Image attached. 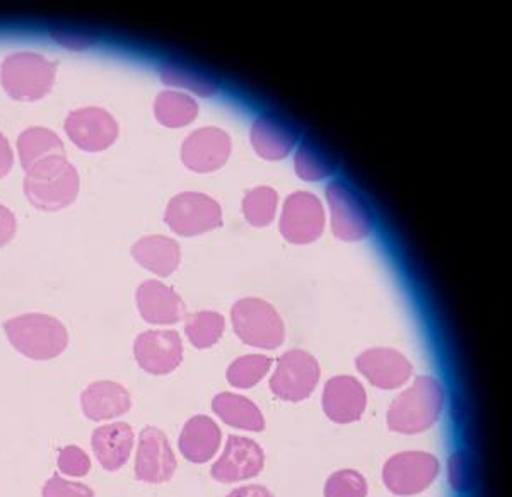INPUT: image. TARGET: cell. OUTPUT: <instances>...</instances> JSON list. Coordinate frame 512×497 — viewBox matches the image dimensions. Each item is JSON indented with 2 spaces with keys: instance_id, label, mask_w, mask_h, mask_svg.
Instances as JSON below:
<instances>
[{
  "instance_id": "obj_37",
  "label": "cell",
  "mask_w": 512,
  "mask_h": 497,
  "mask_svg": "<svg viewBox=\"0 0 512 497\" xmlns=\"http://www.w3.org/2000/svg\"><path fill=\"white\" fill-rule=\"evenodd\" d=\"M12 163H14V156H12L11 146L6 137L0 134V178H4L12 170Z\"/></svg>"
},
{
  "instance_id": "obj_23",
  "label": "cell",
  "mask_w": 512,
  "mask_h": 497,
  "mask_svg": "<svg viewBox=\"0 0 512 497\" xmlns=\"http://www.w3.org/2000/svg\"><path fill=\"white\" fill-rule=\"evenodd\" d=\"M296 142V132L286 122L272 115L256 118L251 127V144L262 158L272 161L286 158Z\"/></svg>"
},
{
  "instance_id": "obj_16",
  "label": "cell",
  "mask_w": 512,
  "mask_h": 497,
  "mask_svg": "<svg viewBox=\"0 0 512 497\" xmlns=\"http://www.w3.org/2000/svg\"><path fill=\"white\" fill-rule=\"evenodd\" d=\"M355 364L371 385L383 390H395L405 385L414 371L407 357L383 347L362 352Z\"/></svg>"
},
{
  "instance_id": "obj_31",
  "label": "cell",
  "mask_w": 512,
  "mask_h": 497,
  "mask_svg": "<svg viewBox=\"0 0 512 497\" xmlns=\"http://www.w3.org/2000/svg\"><path fill=\"white\" fill-rule=\"evenodd\" d=\"M161 79L166 84H173V86H181V88L195 91L200 96H210L219 89V82L216 79H212V77L202 74V72L190 71L188 67L169 65L161 72Z\"/></svg>"
},
{
  "instance_id": "obj_26",
  "label": "cell",
  "mask_w": 512,
  "mask_h": 497,
  "mask_svg": "<svg viewBox=\"0 0 512 497\" xmlns=\"http://www.w3.org/2000/svg\"><path fill=\"white\" fill-rule=\"evenodd\" d=\"M154 115L158 122L169 129H180L197 118L198 105L180 91H163L158 94L154 103Z\"/></svg>"
},
{
  "instance_id": "obj_12",
  "label": "cell",
  "mask_w": 512,
  "mask_h": 497,
  "mask_svg": "<svg viewBox=\"0 0 512 497\" xmlns=\"http://www.w3.org/2000/svg\"><path fill=\"white\" fill-rule=\"evenodd\" d=\"M175 453L171 450L166 434L158 427L147 426L139 438V450L135 458V477L146 484H163L175 475Z\"/></svg>"
},
{
  "instance_id": "obj_28",
  "label": "cell",
  "mask_w": 512,
  "mask_h": 497,
  "mask_svg": "<svg viewBox=\"0 0 512 497\" xmlns=\"http://www.w3.org/2000/svg\"><path fill=\"white\" fill-rule=\"evenodd\" d=\"M272 368V359L262 354H248L241 356L227 368V381L234 388L241 390H250L256 383L268 375V371Z\"/></svg>"
},
{
  "instance_id": "obj_20",
  "label": "cell",
  "mask_w": 512,
  "mask_h": 497,
  "mask_svg": "<svg viewBox=\"0 0 512 497\" xmlns=\"http://www.w3.org/2000/svg\"><path fill=\"white\" fill-rule=\"evenodd\" d=\"M134 443V429L127 422H111L98 427L91 436L94 455L108 472H117L128 462Z\"/></svg>"
},
{
  "instance_id": "obj_33",
  "label": "cell",
  "mask_w": 512,
  "mask_h": 497,
  "mask_svg": "<svg viewBox=\"0 0 512 497\" xmlns=\"http://www.w3.org/2000/svg\"><path fill=\"white\" fill-rule=\"evenodd\" d=\"M57 465H59L60 472L69 477H86L91 470V458L79 446H64L60 450Z\"/></svg>"
},
{
  "instance_id": "obj_4",
  "label": "cell",
  "mask_w": 512,
  "mask_h": 497,
  "mask_svg": "<svg viewBox=\"0 0 512 497\" xmlns=\"http://www.w3.org/2000/svg\"><path fill=\"white\" fill-rule=\"evenodd\" d=\"M231 318L234 332L251 347L274 351L284 344V322L274 306L268 305L263 299H241L233 306Z\"/></svg>"
},
{
  "instance_id": "obj_19",
  "label": "cell",
  "mask_w": 512,
  "mask_h": 497,
  "mask_svg": "<svg viewBox=\"0 0 512 497\" xmlns=\"http://www.w3.org/2000/svg\"><path fill=\"white\" fill-rule=\"evenodd\" d=\"M140 316L152 325H173L185 316V303L171 287L163 282L147 281L140 284L135 294Z\"/></svg>"
},
{
  "instance_id": "obj_1",
  "label": "cell",
  "mask_w": 512,
  "mask_h": 497,
  "mask_svg": "<svg viewBox=\"0 0 512 497\" xmlns=\"http://www.w3.org/2000/svg\"><path fill=\"white\" fill-rule=\"evenodd\" d=\"M444 390L431 376H420L396 398L388 410V427L393 433L419 434L431 429L441 416Z\"/></svg>"
},
{
  "instance_id": "obj_10",
  "label": "cell",
  "mask_w": 512,
  "mask_h": 497,
  "mask_svg": "<svg viewBox=\"0 0 512 497\" xmlns=\"http://www.w3.org/2000/svg\"><path fill=\"white\" fill-rule=\"evenodd\" d=\"M65 134L82 151L99 153L117 141L118 123L103 108L89 106L69 113L64 123Z\"/></svg>"
},
{
  "instance_id": "obj_22",
  "label": "cell",
  "mask_w": 512,
  "mask_h": 497,
  "mask_svg": "<svg viewBox=\"0 0 512 497\" xmlns=\"http://www.w3.org/2000/svg\"><path fill=\"white\" fill-rule=\"evenodd\" d=\"M222 433L216 422L207 416H195L181 431L178 446L188 462L205 463L216 457Z\"/></svg>"
},
{
  "instance_id": "obj_30",
  "label": "cell",
  "mask_w": 512,
  "mask_h": 497,
  "mask_svg": "<svg viewBox=\"0 0 512 497\" xmlns=\"http://www.w3.org/2000/svg\"><path fill=\"white\" fill-rule=\"evenodd\" d=\"M277 192L274 188L258 187L243 199V214L251 226L263 228L274 221L277 211Z\"/></svg>"
},
{
  "instance_id": "obj_15",
  "label": "cell",
  "mask_w": 512,
  "mask_h": 497,
  "mask_svg": "<svg viewBox=\"0 0 512 497\" xmlns=\"http://www.w3.org/2000/svg\"><path fill=\"white\" fill-rule=\"evenodd\" d=\"M231 154V139L217 127L198 129L188 135L181 147V159L187 168L197 173H210L226 164Z\"/></svg>"
},
{
  "instance_id": "obj_18",
  "label": "cell",
  "mask_w": 512,
  "mask_h": 497,
  "mask_svg": "<svg viewBox=\"0 0 512 497\" xmlns=\"http://www.w3.org/2000/svg\"><path fill=\"white\" fill-rule=\"evenodd\" d=\"M18 153L26 175L67 161L59 135L43 127H31L19 135Z\"/></svg>"
},
{
  "instance_id": "obj_6",
  "label": "cell",
  "mask_w": 512,
  "mask_h": 497,
  "mask_svg": "<svg viewBox=\"0 0 512 497\" xmlns=\"http://www.w3.org/2000/svg\"><path fill=\"white\" fill-rule=\"evenodd\" d=\"M439 475V462L431 453L403 451L384 463L383 480L396 496H415L431 487Z\"/></svg>"
},
{
  "instance_id": "obj_34",
  "label": "cell",
  "mask_w": 512,
  "mask_h": 497,
  "mask_svg": "<svg viewBox=\"0 0 512 497\" xmlns=\"http://www.w3.org/2000/svg\"><path fill=\"white\" fill-rule=\"evenodd\" d=\"M43 497H96L91 487L79 484V482H69V480L62 479L59 474L52 475L50 479L45 482Z\"/></svg>"
},
{
  "instance_id": "obj_36",
  "label": "cell",
  "mask_w": 512,
  "mask_h": 497,
  "mask_svg": "<svg viewBox=\"0 0 512 497\" xmlns=\"http://www.w3.org/2000/svg\"><path fill=\"white\" fill-rule=\"evenodd\" d=\"M16 229H18L16 217L6 205L0 204V246L7 245L14 238Z\"/></svg>"
},
{
  "instance_id": "obj_7",
  "label": "cell",
  "mask_w": 512,
  "mask_h": 497,
  "mask_svg": "<svg viewBox=\"0 0 512 497\" xmlns=\"http://www.w3.org/2000/svg\"><path fill=\"white\" fill-rule=\"evenodd\" d=\"M164 221L176 234L197 236L221 226V205L205 193H180L169 202Z\"/></svg>"
},
{
  "instance_id": "obj_17",
  "label": "cell",
  "mask_w": 512,
  "mask_h": 497,
  "mask_svg": "<svg viewBox=\"0 0 512 497\" xmlns=\"http://www.w3.org/2000/svg\"><path fill=\"white\" fill-rule=\"evenodd\" d=\"M366 404V390L361 381L352 376H335L323 390V410L326 417L337 424L359 421Z\"/></svg>"
},
{
  "instance_id": "obj_21",
  "label": "cell",
  "mask_w": 512,
  "mask_h": 497,
  "mask_svg": "<svg viewBox=\"0 0 512 497\" xmlns=\"http://www.w3.org/2000/svg\"><path fill=\"white\" fill-rule=\"evenodd\" d=\"M81 407L89 421H110L127 414L132 400L127 388L115 381H96L82 392Z\"/></svg>"
},
{
  "instance_id": "obj_29",
  "label": "cell",
  "mask_w": 512,
  "mask_h": 497,
  "mask_svg": "<svg viewBox=\"0 0 512 497\" xmlns=\"http://www.w3.org/2000/svg\"><path fill=\"white\" fill-rule=\"evenodd\" d=\"M294 164L297 176L306 182H318L333 173L332 159L328 158V154L323 153L320 147L309 141L303 142L297 149Z\"/></svg>"
},
{
  "instance_id": "obj_38",
  "label": "cell",
  "mask_w": 512,
  "mask_h": 497,
  "mask_svg": "<svg viewBox=\"0 0 512 497\" xmlns=\"http://www.w3.org/2000/svg\"><path fill=\"white\" fill-rule=\"evenodd\" d=\"M227 497H274L272 492L268 491L267 487L263 486H245L234 489L229 492Z\"/></svg>"
},
{
  "instance_id": "obj_27",
  "label": "cell",
  "mask_w": 512,
  "mask_h": 497,
  "mask_svg": "<svg viewBox=\"0 0 512 497\" xmlns=\"http://www.w3.org/2000/svg\"><path fill=\"white\" fill-rule=\"evenodd\" d=\"M224 318L216 311H198L188 316L185 334L197 349H209L224 334Z\"/></svg>"
},
{
  "instance_id": "obj_3",
  "label": "cell",
  "mask_w": 512,
  "mask_h": 497,
  "mask_svg": "<svg viewBox=\"0 0 512 497\" xmlns=\"http://www.w3.org/2000/svg\"><path fill=\"white\" fill-rule=\"evenodd\" d=\"M57 62L38 53L19 52L9 55L0 67V82L12 100L31 103L47 96L57 77Z\"/></svg>"
},
{
  "instance_id": "obj_2",
  "label": "cell",
  "mask_w": 512,
  "mask_h": 497,
  "mask_svg": "<svg viewBox=\"0 0 512 497\" xmlns=\"http://www.w3.org/2000/svg\"><path fill=\"white\" fill-rule=\"evenodd\" d=\"M4 332L12 347L33 361L59 357L69 345L64 323L43 313L16 316L4 323Z\"/></svg>"
},
{
  "instance_id": "obj_32",
  "label": "cell",
  "mask_w": 512,
  "mask_h": 497,
  "mask_svg": "<svg viewBox=\"0 0 512 497\" xmlns=\"http://www.w3.org/2000/svg\"><path fill=\"white\" fill-rule=\"evenodd\" d=\"M367 482L359 472L345 468L330 475L325 484V497H366Z\"/></svg>"
},
{
  "instance_id": "obj_8",
  "label": "cell",
  "mask_w": 512,
  "mask_h": 497,
  "mask_svg": "<svg viewBox=\"0 0 512 497\" xmlns=\"http://www.w3.org/2000/svg\"><path fill=\"white\" fill-rule=\"evenodd\" d=\"M320 381V364L306 351L282 354L270 380L275 397L286 402H301L315 392Z\"/></svg>"
},
{
  "instance_id": "obj_13",
  "label": "cell",
  "mask_w": 512,
  "mask_h": 497,
  "mask_svg": "<svg viewBox=\"0 0 512 497\" xmlns=\"http://www.w3.org/2000/svg\"><path fill=\"white\" fill-rule=\"evenodd\" d=\"M134 356L149 375H169L183 361V342L175 330H151L135 339Z\"/></svg>"
},
{
  "instance_id": "obj_11",
  "label": "cell",
  "mask_w": 512,
  "mask_h": 497,
  "mask_svg": "<svg viewBox=\"0 0 512 497\" xmlns=\"http://www.w3.org/2000/svg\"><path fill=\"white\" fill-rule=\"evenodd\" d=\"M325 228V211L313 193L296 192L284 204L280 233L291 243L306 245L320 238Z\"/></svg>"
},
{
  "instance_id": "obj_5",
  "label": "cell",
  "mask_w": 512,
  "mask_h": 497,
  "mask_svg": "<svg viewBox=\"0 0 512 497\" xmlns=\"http://www.w3.org/2000/svg\"><path fill=\"white\" fill-rule=\"evenodd\" d=\"M79 187V173L67 161L30 173L24 178L26 199L33 207L45 212L62 211L69 207L76 200Z\"/></svg>"
},
{
  "instance_id": "obj_25",
  "label": "cell",
  "mask_w": 512,
  "mask_h": 497,
  "mask_svg": "<svg viewBox=\"0 0 512 497\" xmlns=\"http://www.w3.org/2000/svg\"><path fill=\"white\" fill-rule=\"evenodd\" d=\"M212 410L221 417L222 422H226L227 426L251 433H262L265 429L263 414L250 398L241 397L236 393H219L212 400Z\"/></svg>"
},
{
  "instance_id": "obj_24",
  "label": "cell",
  "mask_w": 512,
  "mask_h": 497,
  "mask_svg": "<svg viewBox=\"0 0 512 497\" xmlns=\"http://www.w3.org/2000/svg\"><path fill=\"white\" fill-rule=\"evenodd\" d=\"M132 257L144 269L159 277H168L180 265V246L166 236H146L132 246Z\"/></svg>"
},
{
  "instance_id": "obj_9",
  "label": "cell",
  "mask_w": 512,
  "mask_h": 497,
  "mask_svg": "<svg viewBox=\"0 0 512 497\" xmlns=\"http://www.w3.org/2000/svg\"><path fill=\"white\" fill-rule=\"evenodd\" d=\"M326 199L332 211V229L344 241L364 240L373 229L371 212L366 202L344 182L330 183Z\"/></svg>"
},
{
  "instance_id": "obj_14",
  "label": "cell",
  "mask_w": 512,
  "mask_h": 497,
  "mask_svg": "<svg viewBox=\"0 0 512 497\" xmlns=\"http://www.w3.org/2000/svg\"><path fill=\"white\" fill-rule=\"evenodd\" d=\"M265 465V453L253 439L229 436L222 457L210 468L212 479L222 484H233L253 479Z\"/></svg>"
},
{
  "instance_id": "obj_35",
  "label": "cell",
  "mask_w": 512,
  "mask_h": 497,
  "mask_svg": "<svg viewBox=\"0 0 512 497\" xmlns=\"http://www.w3.org/2000/svg\"><path fill=\"white\" fill-rule=\"evenodd\" d=\"M449 482L454 491L465 492L473 484V467L470 458L465 453H454L449 458Z\"/></svg>"
}]
</instances>
